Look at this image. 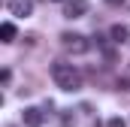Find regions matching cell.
Here are the masks:
<instances>
[{
  "mask_svg": "<svg viewBox=\"0 0 130 127\" xmlns=\"http://www.w3.org/2000/svg\"><path fill=\"white\" fill-rule=\"evenodd\" d=\"M52 79L61 91H79L82 88V73L73 67V64H64V61H55L52 64Z\"/></svg>",
  "mask_w": 130,
  "mask_h": 127,
  "instance_id": "1",
  "label": "cell"
},
{
  "mask_svg": "<svg viewBox=\"0 0 130 127\" xmlns=\"http://www.w3.org/2000/svg\"><path fill=\"white\" fill-rule=\"evenodd\" d=\"M61 45H64L70 55H85V52H91V39H88L85 33H70V30H64V33H61Z\"/></svg>",
  "mask_w": 130,
  "mask_h": 127,
  "instance_id": "2",
  "label": "cell"
},
{
  "mask_svg": "<svg viewBox=\"0 0 130 127\" xmlns=\"http://www.w3.org/2000/svg\"><path fill=\"white\" fill-rule=\"evenodd\" d=\"M88 9H91L88 0H67L64 3V18H82Z\"/></svg>",
  "mask_w": 130,
  "mask_h": 127,
  "instance_id": "3",
  "label": "cell"
},
{
  "mask_svg": "<svg viewBox=\"0 0 130 127\" xmlns=\"http://www.w3.org/2000/svg\"><path fill=\"white\" fill-rule=\"evenodd\" d=\"M21 118H24V127H42L45 112H42V109H36V106H27V109L21 112Z\"/></svg>",
  "mask_w": 130,
  "mask_h": 127,
  "instance_id": "4",
  "label": "cell"
},
{
  "mask_svg": "<svg viewBox=\"0 0 130 127\" xmlns=\"http://www.w3.org/2000/svg\"><path fill=\"white\" fill-rule=\"evenodd\" d=\"M30 9H33L30 0H9V12H12V15H18V18H27V15H30Z\"/></svg>",
  "mask_w": 130,
  "mask_h": 127,
  "instance_id": "5",
  "label": "cell"
},
{
  "mask_svg": "<svg viewBox=\"0 0 130 127\" xmlns=\"http://www.w3.org/2000/svg\"><path fill=\"white\" fill-rule=\"evenodd\" d=\"M0 39H3V42H12V39H15V24H12V21H3V24H0Z\"/></svg>",
  "mask_w": 130,
  "mask_h": 127,
  "instance_id": "6",
  "label": "cell"
},
{
  "mask_svg": "<svg viewBox=\"0 0 130 127\" xmlns=\"http://www.w3.org/2000/svg\"><path fill=\"white\" fill-rule=\"evenodd\" d=\"M109 36H112V42H124V39L130 36V30L124 27V24H115V27L109 30Z\"/></svg>",
  "mask_w": 130,
  "mask_h": 127,
  "instance_id": "7",
  "label": "cell"
},
{
  "mask_svg": "<svg viewBox=\"0 0 130 127\" xmlns=\"http://www.w3.org/2000/svg\"><path fill=\"white\" fill-rule=\"evenodd\" d=\"M106 127H127V124H124V118H109Z\"/></svg>",
  "mask_w": 130,
  "mask_h": 127,
  "instance_id": "8",
  "label": "cell"
},
{
  "mask_svg": "<svg viewBox=\"0 0 130 127\" xmlns=\"http://www.w3.org/2000/svg\"><path fill=\"white\" fill-rule=\"evenodd\" d=\"M9 79H12V73H9V70H3V73H0V82H3V85H9Z\"/></svg>",
  "mask_w": 130,
  "mask_h": 127,
  "instance_id": "9",
  "label": "cell"
},
{
  "mask_svg": "<svg viewBox=\"0 0 130 127\" xmlns=\"http://www.w3.org/2000/svg\"><path fill=\"white\" fill-rule=\"evenodd\" d=\"M118 88H124V91H130V76H124V79L118 82Z\"/></svg>",
  "mask_w": 130,
  "mask_h": 127,
  "instance_id": "10",
  "label": "cell"
},
{
  "mask_svg": "<svg viewBox=\"0 0 130 127\" xmlns=\"http://www.w3.org/2000/svg\"><path fill=\"white\" fill-rule=\"evenodd\" d=\"M109 3H112V6H115V3H124V0H109Z\"/></svg>",
  "mask_w": 130,
  "mask_h": 127,
  "instance_id": "11",
  "label": "cell"
}]
</instances>
